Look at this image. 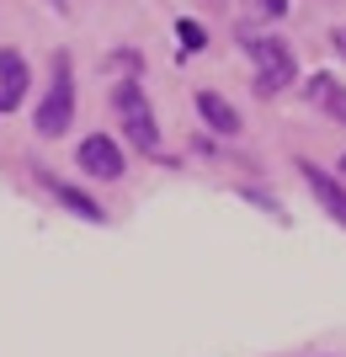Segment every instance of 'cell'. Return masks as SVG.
<instances>
[{
  "instance_id": "cell-1",
  "label": "cell",
  "mask_w": 346,
  "mask_h": 357,
  "mask_svg": "<svg viewBox=\"0 0 346 357\" xmlns=\"http://www.w3.org/2000/svg\"><path fill=\"white\" fill-rule=\"evenodd\" d=\"M112 107H118V118H123L128 144L144 149V155H160V123H155V107L144 96V86L139 80H118L112 86Z\"/></svg>"
},
{
  "instance_id": "cell-2",
  "label": "cell",
  "mask_w": 346,
  "mask_h": 357,
  "mask_svg": "<svg viewBox=\"0 0 346 357\" xmlns=\"http://www.w3.org/2000/svg\"><path fill=\"white\" fill-rule=\"evenodd\" d=\"M70 123H75V75H70V54H59L54 59V80H48L43 102H38V134L59 139Z\"/></svg>"
},
{
  "instance_id": "cell-3",
  "label": "cell",
  "mask_w": 346,
  "mask_h": 357,
  "mask_svg": "<svg viewBox=\"0 0 346 357\" xmlns=\"http://www.w3.org/2000/svg\"><path fill=\"white\" fill-rule=\"evenodd\" d=\"M245 54L256 64V91L261 96H277V91L293 86L299 64H293V48H288L283 38H245Z\"/></svg>"
},
{
  "instance_id": "cell-4",
  "label": "cell",
  "mask_w": 346,
  "mask_h": 357,
  "mask_svg": "<svg viewBox=\"0 0 346 357\" xmlns=\"http://www.w3.org/2000/svg\"><path fill=\"white\" fill-rule=\"evenodd\" d=\"M75 165L86 171V176H96V181H118L123 176V149L112 144L107 134H91V139H80Z\"/></svg>"
},
{
  "instance_id": "cell-5",
  "label": "cell",
  "mask_w": 346,
  "mask_h": 357,
  "mask_svg": "<svg viewBox=\"0 0 346 357\" xmlns=\"http://www.w3.org/2000/svg\"><path fill=\"white\" fill-rule=\"evenodd\" d=\"M27 59L16 54V48H0V112H16L22 96H27Z\"/></svg>"
},
{
  "instance_id": "cell-6",
  "label": "cell",
  "mask_w": 346,
  "mask_h": 357,
  "mask_svg": "<svg viewBox=\"0 0 346 357\" xmlns=\"http://www.w3.org/2000/svg\"><path fill=\"white\" fill-rule=\"evenodd\" d=\"M299 171H304V181H309V192L320 197V208L331 213L336 224H346V187L336 176H325V171H320L315 160H299Z\"/></svg>"
},
{
  "instance_id": "cell-7",
  "label": "cell",
  "mask_w": 346,
  "mask_h": 357,
  "mask_svg": "<svg viewBox=\"0 0 346 357\" xmlns=\"http://www.w3.org/2000/svg\"><path fill=\"white\" fill-rule=\"evenodd\" d=\"M304 91H309V102H315L325 118H336V123L346 128V86L336 80V75H309V80H304Z\"/></svg>"
},
{
  "instance_id": "cell-8",
  "label": "cell",
  "mask_w": 346,
  "mask_h": 357,
  "mask_svg": "<svg viewBox=\"0 0 346 357\" xmlns=\"http://www.w3.org/2000/svg\"><path fill=\"white\" fill-rule=\"evenodd\" d=\"M197 112H203V123H208L213 134H240V112L219 91H197Z\"/></svg>"
},
{
  "instance_id": "cell-9",
  "label": "cell",
  "mask_w": 346,
  "mask_h": 357,
  "mask_svg": "<svg viewBox=\"0 0 346 357\" xmlns=\"http://www.w3.org/2000/svg\"><path fill=\"white\" fill-rule=\"evenodd\" d=\"M38 181H43V187H48L54 197H59V203H64L70 213H80V219H91V224H102V219H107V213H102V203H91V197L80 192V187H70V181H59V176H38Z\"/></svg>"
},
{
  "instance_id": "cell-10",
  "label": "cell",
  "mask_w": 346,
  "mask_h": 357,
  "mask_svg": "<svg viewBox=\"0 0 346 357\" xmlns=\"http://www.w3.org/2000/svg\"><path fill=\"white\" fill-rule=\"evenodd\" d=\"M176 38H181V48H187V54H197V48L208 43V38H203V27H197L192 16H181V22H176Z\"/></svg>"
},
{
  "instance_id": "cell-11",
  "label": "cell",
  "mask_w": 346,
  "mask_h": 357,
  "mask_svg": "<svg viewBox=\"0 0 346 357\" xmlns=\"http://www.w3.org/2000/svg\"><path fill=\"white\" fill-rule=\"evenodd\" d=\"M256 11H261V16H283L288 0H256Z\"/></svg>"
},
{
  "instance_id": "cell-12",
  "label": "cell",
  "mask_w": 346,
  "mask_h": 357,
  "mask_svg": "<svg viewBox=\"0 0 346 357\" xmlns=\"http://www.w3.org/2000/svg\"><path fill=\"white\" fill-rule=\"evenodd\" d=\"M331 43H336V48L346 54V27H336V32H331Z\"/></svg>"
},
{
  "instance_id": "cell-13",
  "label": "cell",
  "mask_w": 346,
  "mask_h": 357,
  "mask_svg": "<svg viewBox=\"0 0 346 357\" xmlns=\"http://www.w3.org/2000/svg\"><path fill=\"white\" fill-rule=\"evenodd\" d=\"M336 171H341V176H346V155H341V165H336Z\"/></svg>"
},
{
  "instance_id": "cell-14",
  "label": "cell",
  "mask_w": 346,
  "mask_h": 357,
  "mask_svg": "<svg viewBox=\"0 0 346 357\" xmlns=\"http://www.w3.org/2000/svg\"><path fill=\"white\" fill-rule=\"evenodd\" d=\"M54 6H59V11H64V6H70V0H54Z\"/></svg>"
}]
</instances>
